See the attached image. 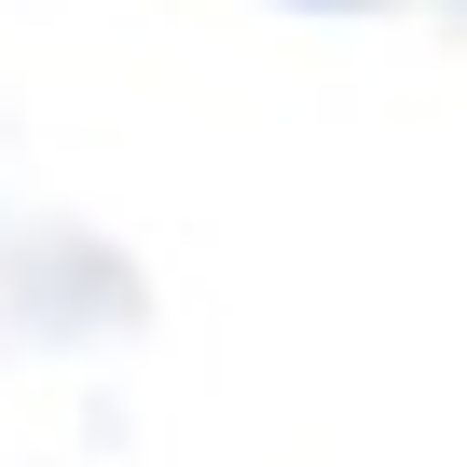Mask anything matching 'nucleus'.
Returning a JSON list of instances; mask_svg holds the SVG:
<instances>
[{
	"mask_svg": "<svg viewBox=\"0 0 467 467\" xmlns=\"http://www.w3.org/2000/svg\"><path fill=\"white\" fill-rule=\"evenodd\" d=\"M289 15H467V0H289Z\"/></svg>",
	"mask_w": 467,
	"mask_h": 467,
	"instance_id": "f257e3e1",
	"label": "nucleus"
}]
</instances>
